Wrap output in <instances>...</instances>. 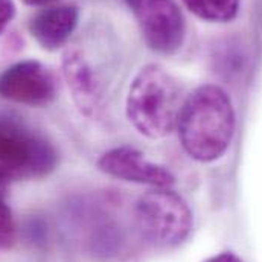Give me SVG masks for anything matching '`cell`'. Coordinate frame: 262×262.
Returning <instances> with one entry per match:
<instances>
[{
	"instance_id": "cell-1",
	"label": "cell",
	"mask_w": 262,
	"mask_h": 262,
	"mask_svg": "<svg viewBox=\"0 0 262 262\" xmlns=\"http://www.w3.org/2000/svg\"><path fill=\"white\" fill-rule=\"evenodd\" d=\"M235 124V108L227 92L215 84H203L183 99L176 130L191 159L210 163L229 149Z\"/></svg>"
},
{
	"instance_id": "cell-2",
	"label": "cell",
	"mask_w": 262,
	"mask_h": 262,
	"mask_svg": "<svg viewBox=\"0 0 262 262\" xmlns=\"http://www.w3.org/2000/svg\"><path fill=\"white\" fill-rule=\"evenodd\" d=\"M179 81L160 64L143 66L133 78L125 113L134 130L148 139H163L177 127L182 107Z\"/></svg>"
},
{
	"instance_id": "cell-3",
	"label": "cell",
	"mask_w": 262,
	"mask_h": 262,
	"mask_svg": "<svg viewBox=\"0 0 262 262\" xmlns=\"http://www.w3.org/2000/svg\"><path fill=\"white\" fill-rule=\"evenodd\" d=\"M57 162L55 148L41 134L18 118L0 115V183L41 179Z\"/></svg>"
},
{
	"instance_id": "cell-4",
	"label": "cell",
	"mask_w": 262,
	"mask_h": 262,
	"mask_svg": "<svg viewBox=\"0 0 262 262\" xmlns=\"http://www.w3.org/2000/svg\"><path fill=\"white\" fill-rule=\"evenodd\" d=\"M134 218L143 238L163 249L180 246L194 226L188 201L172 188H154L140 196Z\"/></svg>"
},
{
	"instance_id": "cell-5",
	"label": "cell",
	"mask_w": 262,
	"mask_h": 262,
	"mask_svg": "<svg viewBox=\"0 0 262 262\" xmlns=\"http://www.w3.org/2000/svg\"><path fill=\"white\" fill-rule=\"evenodd\" d=\"M145 45L160 55L176 54L185 41L186 23L176 0H124Z\"/></svg>"
},
{
	"instance_id": "cell-6",
	"label": "cell",
	"mask_w": 262,
	"mask_h": 262,
	"mask_svg": "<svg viewBox=\"0 0 262 262\" xmlns=\"http://www.w3.org/2000/svg\"><path fill=\"white\" fill-rule=\"evenodd\" d=\"M57 87L55 73L37 60L14 63L0 73V96L29 107L51 104L57 96Z\"/></svg>"
},
{
	"instance_id": "cell-7",
	"label": "cell",
	"mask_w": 262,
	"mask_h": 262,
	"mask_svg": "<svg viewBox=\"0 0 262 262\" xmlns=\"http://www.w3.org/2000/svg\"><path fill=\"white\" fill-rule=\"evenodd\" d=\"M98 166L110 177L151 188H172L176 183V177L168 168L128 145L107 149L99 157Z\"/></svg>"
},
{
	"instance_id": "cell-8",
	"label": "cell",
	"mask_w": 262,
	"mask_h": 262,
	"mask_svg": "<svg viewBox=\"0 0 262 262\" xmlns=\"http://www.w3.org/2000/svg\"><path fill=\"white\" fill-rule=\"evenodd\" d=\"M61 67L79 112L89 118L96 116L102 108V87L96 70L84 52L78 48H67L63 54Z\"/></svg>"
},
{
	"instance_id": "cell-9",
	"label": "cell",
	"mask_w": 262,
	"mask_h": 262,
	"mask_svg": "<svg viewBox=\"0 0 262 262\" xmlns=\"http://www.w3.org/2000/svg\"><path fill=\"white\" fill-rule=\"evenodd\" d=\"M79 21V9L75 5H51L38 11L29 20V32L46 51L63 48Z\"/></svg>"
},
{
	"instance_id": "cell-10",
	"label": "cell",
	"mask_w": 262,
	"mask_h": 262,
	"mask_svg": "<svg viewBox=\"0 0 262 262\" xmlns=\"http://www.w3.org/2000/svg\"><path fill=\"white\" fill-rule=\"evenodd\" d=\"M196 18L207 23H230L241 9V0H182Z\"/></svg>"
},
{
	"instance_id": "cell-11",
	"label": "cell",
	"mask_w": 262,
	"mask_h": 262,
	"mask_svg": "<svg viewBox=\"0 0 262 262\" xmlns=\"http://www.w3.org/2000/svg\"><path fill=\"white\" fill-rule=\"evenodd\" d=\"M3 189V183H0V192ZM15 241V223L11 209L3 201L0 194V252H5L12 247Z\"/></svg>"
},
{
	"instance_id": "cell-12",
	"label": "cell",
	"mask_w": 262,
	"mask_h": 262,
	"mask_svg": "<svg viewBox=\"0 0 262 262\" xmlns=\"http://www.w3.org/2000/svg\"><path fill=\"white\" fill-rule=\"evenodd\" d=\"M15 15V5L12 0H0V34L6 29Z\"/></svg>"
},
{
	"instance_id": "cell-13",
	"label": "cell",
	"mask_w": 262,
	"mask_h": 262,
	"mask_svg": "<svg viewBox=\"0 0 262 262\" xmlns=\"http://www.w3.org/2000/svg\"><path fill=\"white\" fill-rule=\"evenodd\" d=\"M204 262H243V259L232 252H223L220 255H215V256L206 259Z\"/></svg>"
},
{
	"instance_id": "cell-14",
	"label": "cell",
	"mask_w": 262,
	"mask_h": 262,
	"mask_svg": "<svg viewBox=\"0 0 262 262\" xmlns=\"http://www.w3.org/2000/svg\"><path fill=\"white\" fill-rule=\"evenodd\" d=\"M21 2L25 5H28V6H43V8H46V6L54 5L58 0H21Z\"/></svg>"
}]
</instances>
